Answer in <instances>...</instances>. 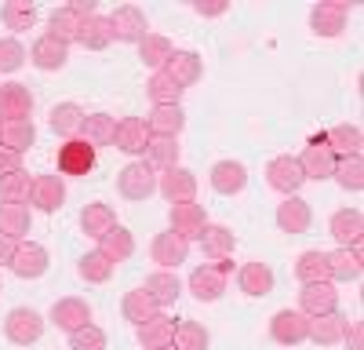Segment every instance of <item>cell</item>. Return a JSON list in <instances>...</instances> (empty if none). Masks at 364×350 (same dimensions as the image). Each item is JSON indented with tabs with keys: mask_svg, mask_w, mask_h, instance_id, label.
Instances as JSON below:
<instances>
[{
	"mask_svg": "<svg viewBox=\"0 0 364 350\" xmlns=\"http://www.w3.org/2000/svg\"><path fill=\"white\" fill-rule=\"evenodd\" d=\"M117 193L124 201H146L157 193V171L146 161H132L117 171Z\"/></svg>",
	"mask_w": 364,
	"mask_h": 350,
	"instance_id": "obj_1",
	"label": "cell"
},
{
	"mask_svg": "<svg viewBox=\"0 0 364 350\" xmlns=\"http://www.w3.org/2000/svg\"><path fill=\"white\" fill-rule=\"evenodd\" d=\"M4 336L15 343V346H29L44 336V317L33 310V307H15L8 310L4 317Z\"/></svg>",
	"mask_w": 364,
	"mask_h": 350,
	"instance_id": "obj_2",
	"label": "cell"
},
{
	"mask_svg": "<svg viewBox=\"0 0 364 350\" xmlns=\"http://www.w3.org/2000/svg\"><path fill=\"white\" fill-rule=\"evenodd\" d=\"M109 18V33H113V41H120V44H139L146 33H149V22H146V11L142 8H135V4H120L113 15H106Z\"/></svg>",
	"mask_w": 364,
	"mask_h": 350,
	"instance_id": "obj_3",
	"label": "cell"
},
{
	"mask_svg": "<svg viewBox=\"0 0 364 350\" xmlns=\"http://www.w3.org/2000/svg\"><path fill=\"white\" fill-rule=\"evenodd\" d=\"M266 183L284 197H295L302 190V183H306V175H302V168H299V157H291V154L273 157L266 164Z\"/></svg>",
	"mask_w": 364,
	"mask_h": 350,
	"instance_id": "obj_4",
	"label": "cell"
},
{
	"mask_svg": "<svg viewBox=\"0 0 364 350\" xmlns=\"http://www.w3.org/2000/svg\"><path fill=\"white\" fill-rule=\"evenodd\" d=\"M306 332H310V317L302 310H277L269 317V336H273V343H281V346L306 343Z\"/></svg>",
	"mask_w": 364,
	"mask_h": 350,
	"instance_id": "obj_5",
	"label": "cell"
},
{
	"mask_svg": "<svg viewBox=\"0 0 364 350\" xmlns=\"http://www.w3.org/2000/svg\"><path fill=\"white\" fill-rule=\"evenodd\" d=\"M168 219H171L168 230H175L182 241H200V233H204V226H208V212H204V204H197V201L171 204Z\"/></svg>",
	"mask_w": 364,
	"mask_h": 350,
	"instance_id": "obj_6",
	"label": "cell"
},
{
	"mask_svg": "<svg viewBox=\"0 0 364 350\" xmlns=\"http://www.w3.org/2000/svg\"><path fill=\"white\" fill-rule=\"evenodd\" d=\"M336 154L328 150V142H324V135H317V139H310V146L299 154V168H302V175H306V183L310 179H331V171H336Z\"/></svg>",
	"mask_w": 364,
	"mask_h": 350,
	"instance_id": "obj_7",
	"label": "cell"
},
{
	"mask_svg": "<svg viewBox=\"0 0 364 350\" xmlns=\"http://www.w3.org/2000/svg\"><path fill=\"white\" fill-rule=\"evenodd\" d=\"M58 171L63 175H87L91 168H95V146H91L87 139H66L63 146H58Z\"/></svg>",
	"mask_w": 364,
	"mask_h": 350,
	"instance_id": "obj_8",
	"label": "cell"
},
{
	"mask_svg": "<svg viewBox=\"0 0 364 350\" xmlns=\"http://www.w3.org/2000/svg\"><path fill=\"white\" fill-rule=\"evenodd\" d=\"M11 274L22 281H37L48 274V248L37 241H18L15 255H11Z\"/></svg>",
	"mask_w": 364,
	"mask_h": 350,
	"instance_id": "obj_9",
	"label": "cell"
},
{
	"mask_svg": "<svg viewBox=\"0 0 364 350\" xmlns=\"http://www.w3.org/2000/svg\"><path fill=\"white\" fill-rule=\"evenodd\" d=\"M157 190L168 204H182V201H197V175L190 168H168L164 175H157Z\"/></svg>",
	"mask_w": 364,
	"mask_h": 350,
	"instance_id": "obj_10",
	"label": "cell"
},
{
	"mask_svg": "<svg viewBox=\"0 0 364 350\" xmlns=\"http://www.w3.org/2000/svg\"><path fill=\"white\" fill-rule=\"evenodd\" d=\"M346 15H350V8L339 4V0H321V4H314V11H310V29L317 37L331 41L346 29Z\"/></svg>",
	"mask_w": 364,
	"mask_h": 350,
	"instance_id": "obj_11",
	"label": "cell"
},
{
	"mask_svg": "<svg viewBox=\"0 0 364 350\" xmlns=\"http://www.w3.org/2000/svg\"><path fill=\"white\" fill-rule=\"evenodd\" d=\"M299 310L306 314V317H317V314H331V310H339V292H336V281L302 285V292H299Z\"/></svg>",
	"mask_w": 364,
	"mask_h": 350,
	"instance_id": "obj_12",
	"label": "cell"
},
{
	"mask_svg": "<svg viewBox=\"0 0 364 350\" xmlns=\"http://www.w3.org/2000/svg\"><path fill=\"white\" fill-rule=\"evenodd\" d=\"M66 201V183L63 175H33V190H29V204L37 212H58Z\"/></svg>",
	"mask_w": 364,
	"mask_h": 350,
	"instance_id": "obj_13",
	"label": "cell"
},
{
	"mask_svg": "<svg viewBox=\"0 0 364 350\" xmlns=\"http://www.w3.org/2000/svg\"><path fill=\"white\" fill-rule=\"evenodd\" d=\"M149 255H154V262L161 270H175L178 262H186L190 255V241H182L175 230H164L154 238V245H149Z\"/></svg>",
	"mask_w": 364,
	"mask_h": 350,
	"instance_id": "obj_14",
	"label": "cell"
},
{
	"mask_svg": "<svg viewBox=\"0 0 364 350\" xmlns=\"http://www.w3.org/2000/svg\"><path fill=\"white\" fill-rule=\"evenodd\" d=\"M33 113V95L18 80L0 84V121H26Z\"/></svg>",
	"mask_w": 364,
	"mask_h": 350,
	"instance_id": "obj_15",
	"label": "cell"
},
{
	"mask_svg": "<svg viewBox=\"0 0 364 350\" xmlns=\"http://www.w3.org/2000/svg\"><path fill=\"white\" fill-rule=\"evenodd\" d=\"M211 190L223 193V197H233L248 186V168L240 164V161H215L211 164Z\"/></svg>",
	"mask_w": 364,
	"mask_h": 350,
	"instance_id": "obj_16",
	"label": "cell"
},
{
	"mask_svg": "<svg viewBox=\"0 0 364 350\" xmlns=\"http://www.w3.org/2000/svg\"><path fill=\"white\" fill-rule=\"evenodd\" d=\"M328 230H331V238L339 241V248H360V241H364V216L357 208H339L336 216H331Z\"/></svg>",
	"mask_w": 364,
	"mask_h": 350,
	"instance_id": "obj_17",
	"label": "cell"
},
{
	"mask_svg": "<svg viewBox=\"0 0 364 350\" xmlns=\"http://www.w3.org/2000/svg\"><path fill=\"white\" fill-rule=\"evenodd\" d=\"M164 73L182 88V92H186V88H193V84L204 77V58H200L197 51H171Z\"/></svg>",
	"mask_w": 364,
	"mask_h": 350,
	"instance_id": "obj_18",
	"label": "cell"
},
{
	"mask_svg": "<svg viewBox=\"0 0 364 350\" xmlns=\"http://www.w3.org/2000/svg\"><path fill=\"white\" fill-rule=\"evenodd\" d=\"M29 58H33V66L44 70V73H55V70H63L66 66V58H70V44L63 41H55V37H37L33 48H29Z\"/></svg>",
	"mask_w": 364,
	"mask_h": 350,
	"instance_id": "obj_19",
	"label": "cell"
},
{
	"mask_svg": "<svg viewBox=\"0 0 364 350\" xmlns=\"http://www.w3.org/2000/svg\"><path fill=\"white\" fill-rule=\"evenodd\" d=\"M51 321L70 336V332L91 325V307H87L84 299H77V296H66V299H58V303L51 307Z\"/></svg>",
	"mask_w": 364,
	"mask_h": 350,
	"instance_id": "obj_20",
	"label": "cell"
},
{
	"mask_svg": "<svg viewBox=\"0 0 364 350\" xmlns=\"http://www.w3.org/2000/svg\"><path fill=\"white\" fill-rule=\"evenodd\" d=\"M200 248L211 262H219V259H233V248H237V233L223 223H208L204 233H200Z\"/></svg>",
	"mask_w": 364,
	"mask_h": 350,
	"instance_id": "obj_21",
	"label": "cell"
},
{
	"mask_svg": "<svg viewBox=\"0 0 364 350\" xmlns=\"http://www.w3.org/2000/svg\"><path fill=\"white\" fill-rule=\"evenodd\" d=\"M310 223H314V212H310V204L302 201L299 193H295V197H284V201L277 204V226H281L284 233H306Z\"/></svg>",
	"mask_w": 364,
	"mask_h": 350,
	"instance_id": "obj_22",
	"label": "cell"
},
{
	"mask_svg": "<svg viewBox=\"0 0 364 350\" xmlns=\"http://www.w3.org/2000/svg\"><path fill=\"white\" fill-rule=\"evenodd\" d=\"M146 128L157 139H178V132L186 128V113L182 106H154L146 117Z\"/></svg>",
	"mask_w": 364,
	"mask_h": 350,
	"instance_id": "obj_23",
	"label": "cell"
},
{
	"mask_svg": "<svg viewBox=\"0 0 364 350\" xmlns=\"http://www.w3.org/2000/svg\"><path fill=\"white\" fill-rule=\"evenodd\" d=\"M273 281H277V277H273L269 262H262V259L245 262V267H240V274H237V285H240V292H245V296H269Z\"/></svg>",
	"mask_w": 364,
	"mask_h": 350,
	"instance_id": "obj_24",
	"label": "cell"
},
{
	"mask_svg": "<svg viewBox=\"0 0 364 350\" xmlns=\"http://www.w3.org/2000/svg\"><path fill=\"white\" fill-rule=\"evenodd\" d=\"M149 128H146V121H139V117H124V121H117V139H113V146L117 150H124V154H146V146H149Z\"/></svg>",
	"mask_w": 364,
	"mask_h": 350,
	"instance_id": "obj_25",
	"label": "cell"
},
{
	"mask_svg": "<svg viewBox=\"0 0 364 350\" xmlns=\"http://www.w3.org/2000/svg\"><path fill=\"white\" fill-rule=\"evenodd\" d=\"M346 321H350V317H343L339 310L317 314V317H310V332H306V339H314L317 346H336V343H343Z\"/></svg>",
	"mask_w": 364,
	"mask_h": 350,
	"instance_id": "obj_26",
	"label": "cell"
},
{
	"mask_svg": "<svg viewBox=\"0 0 364 350\" xmlns=\"http://www.w3.org/2000/svg\"><path fill=\"white\" fill-rule=\"evenodd\" d=\"M84 117H87V113H84L77 102H58V106H51V113H48V124H51L55 135L77 139L80 128H84Z\"/></svg>",
	"mask_w": 364,
	"mask_h": 350,
	"instance_id": "obj_27",
	"label": "cell"
},
{
	"mask_svg": "<svg viewBox=\"0 0 364 350\" xmlns=\"http://www.w3.org/2000/svg\"><path fill=\"white\" fill-rule=\"evenodd\" d=\"M186 288L193 292V296H197L200 303H215V299L223 296V292H226V277H223L215 267H197V270L190 274Z\"/></svg>",
	"mask_w": 364,
	"mask_h": 350,
	"instance_id": "obj_28",
	"label": "cell"
},
{
	"mask_svg": "<svg viewBox=\"0 0 364 350\" xmlns=\"http://www.w3.org/2000/svg\"><path fill=\"white\" fill-rule=\"evenodd\" d=\"M120 314H124V321H132V325L139 329V325H146L149 317H157L161 307L154 303V296H149L146 288H132L128 296L120 299Z\"/></svg>",
	"mask_w": 364,
	"mask_h": 350,
	"instance_id": "obj_29",
	"label": "cell"
},
{
	"mask_svg": "<svg viewBox=\"0 0 364 350\" xmlns=\"http://www.w3.org/2000/svg\"><path fill=\"white\" fill-rule=\"evenodd\" d=\"M328 270H331V281H360V274H364L360 248H336V252H328Z\"/></svg>",
	"mask_w": 364,
	"mask_h": 350,
	"instance_id": "obj_30",
	"label": "cell"
},
{
	"mask_svg": "<svg viewBox=\"0 0 364 350\" xmlns=\"http://www.w3.org/2000/svg\"><path fill=\"white\" fill-rule=\"evenodd\" d=\"M117 226V216H113V208L109 204H102V201H91V204H84V212H80V230L87 233V238H106V233Z\"/></svg>",
	"mask_w": 364,
	"mask_h": 350,
	"instance_id": "obj_31",
	"label": "cell"
},
{
	"mask_svg": "<svg viewBox=\"0 0 364 350\" xmlns=\"http://www.w3.org/2000/svg\"><path fill=\"white\" fill-rule=\"evenodd\" d=\"M135 336H139V343H142L146 350L171 346V343H175V321H171V317H164V314H157V317H149L146 325H139V329H135Z\"/></svg>",
	"mask_w": 364,
	"mask_h": 350,
	"instance_id": "obj_32",
	"label": "cell"
},
{
	"mask_svg": "<svg viewBox=\"0 0 364 350\" xmlns=\"http://www.w3.org/2000/svg\"><path fill=\"white\" fill-rule=\"evenodd\" d=\"M295 277L299 285H317V281H331V270H328V252L321 248H310L295 259Z\"/></svg>",
	"mask_w": 364,
	"mask_h": 350,
	"instance_id": "obj_33",
	"label": "cell"
},
{
	"mask_svg": "<svg viewBox=\"0 0 364 350\" xmlns=\"http://www.w3.org/2000/svg\"><path fill=\"white\" fill-rule=\"evenodd\" d=\"M324 142H328V150L336 154V157H360L364 135H360L357 124H336V128L324 135Z\"/></svg>",
	"mask_w": 364,
	"mask_h": 350,
	"instance_id": "obj_34",
	"label": "cell"
},
{
	"mask_svg": "<svg viewBox=\"0 0 364 350\" xmlns=\"http://www.w3.org/2000/svg\"><path fill=\"white\" fill-rule=\"evenodd\" d=\"M33 142H37V128L29 117L26 121H0V146H8L15 154H26Z\"/></svg>",
	"mask_w": 364,
	"mask_h": 350,
	"instance_id": "obj_35",
	"label": "cell"
},
{
	"mask_svg": "<svg viewBox=\"0 0 364 350\" xmlns=\"http://www.w3.org/2000/svg\"><path fill=\"white\" fill-rule=\"evenodd\" d=\"M142 288L149 292V296H154L157 307H171V303L182 296V281L175 277V270H157V274H149Z\"/></svg>",
	"mask_w": 364,
	"mask_h": 350,
	"instance_id": "obj_36",
	"label": "cell"
},
{
	"mask_svg": "<svg viewBox=\"0 0 364 350\" xmlns=\"http://www.w3.org/2000/svg\"><path fill=\"white\" fill-rule=\"evenodd\" d=\"M80 139H87L91 146H113V139H117V117H109V113H87L84 117V128H80Z\"/></svg>",
	"mask_w": 364,
	"mask_h": 350,
	"instance_id": "obj_37",
	"label": "cell"
},
{
	"mask_svg": "<svg viewBox=\"0 0 364 350\" xmlns=\"http://www.w3.org/2000/svg\"><path fill=\"white\" fill-rule=\"evenodd\" d=\"M99 252L109 259V262H124L135 255V238L128 226H113L106 238H99Z\"/></svg>",
	"mask_w": 364,
	"mask_h": 350,
	"instance_id": "obj_38",
	"label": "cell"
},
{
	"mask_svg": "<svg viewBox=\"0 0 364 350\" xmlns=\"http://www.w3.org/2000/svg\"><path fill=\"white\" fill-rule=\"evenodd\" d=\"M29 190H33V175L26 168L0 175V204H29Z\"/></svg>",
	"mask_w": 364,
	"mask_h": 350,
	"instance_id": "obj_39",
	"label": "cell"
},
{
	"mask_svg": "<svg viewBox=\"0 0 364 350\" xmlns=\"http://www.w3.org/2000/svg\"><path fill=\"white\" fill-rule=\"evenodd\" d=\"M80 26H84V18H80L73 8H58V11H51V18H48V37L63 41V44H77Z\"/></svg>",
	"mask_w": 364,
	"mask_h": 350,
	"instance_id": "obj_40",
	"label": "cell"
},
{
	"mask_svg": "<svg viewBox=\"0 0 364 350\" xmlns=\"http://www.w3.org/2000/svg\"><path fill=\"white\" fill-rule=\"evenodd\" d=\"M77 44H80V48H87V51H106V48L113 44V33H109V18H106V15H91V18H84Z\"/></svg>",
	"mask_w": 364,
	"mask_h": 350,
	"instance_id": "obj_41",
	"label": "cell"
},
{
	"mask_svg": "<svg viewBox=\"0 0 364 350\" xmlns=\"http://www.w3.org/2000/svg\"><path fill=\"white\" fill-rule=\"evenodd\" d=\"M29 223H33V216H29L26 204H0V233H4V238L26 241Z\"/></svg>",
	"mask_w": 364,
	"mask_h": 350,
	"instance_id": "obj_42",
	"label": "cell"
},
{
	"mask_svg": "<svg viewBox=\"0 0 364 350\" xmlns=\"http://www.w3.org/2000/svg\"><path fill=\"white\" fill-rule=\"evenodd\" d=\"M0 18H4L8 29H15V33H26V29H33L41 11L37 4H29V0H8L4 8H0Z\"/></svg>",
	"mask_w": 364,
	"mask_h": 350,
	"instance_id": "obj_43",
	"label": "cell"
},
{
	"mask_svg": "<svg viewBox=\"0 0 364 350\" xmlns=\"http://www.w3.org/2000/svg\"><path fill=\"white\" fill-rule=\"evenodd\" d=\"M178 154H182V146H178V139H149V146H146V164L149 168H161V171H168V168H178Z\"/></svg>",
	"mask_w": 364,
	"mask_h": 350,
	"instance_id": "obj_44",
	"label": "cell"
},
{
	"mask_svg": "<svg viewBox=\"0 0 364 350\" xmlns=\"http://www.w3.org/2000/svg\"><path fill=\"white\" fill-rule=\"evenodd\" d=\"M171 41L168 37H161V33H146L142 41H139V58H142V63L149 66V70H164L168 66V58H171Z\"/></svg>",
	"mask_w": 364,
	"mask_h": 350,
	"instance_id": "obj_45",
	"label": "cell"
},
{
	"mask_svg": "<svg viewBox=\"0 0 364 350\" xmlns=\"http://www.w3.org/2000/svg\"><path fill=\"white\" fill-rule=\"evenodd\" d=\"M146 95H149V102H154V106H178L182 88L164 70H157V73H149V80H146Z\"/></svg>",
	"mask_w": 364,
	"mask_h": 350,
	"instance_id": "obj_46",
	"label": "cell"
},
{
	"mask_svg": "<svg viewBox=\"0 0 364 350\" xmlns=\"http://www.w3.org/2000/svg\"><path fill=\"white\" fill-rule=\"evenodd\" d=\"M77 274L87 281V285H106L109 277H113V262L95 248V252H87V255H80V262H77Z\"/></svg>",
	"mask_w": 364,
	"mask_h": 350,
	"instance_id": "obj_47",
	"label": "cell"
},
{
	"mask_svg": "<svg viewBox=\"0 0 364 350\" xmlns=\"http://www.w3.org/2000/svg\"><path fill=\"white\" fill-rule=\"evenodd\" d=\"M331 179H336L343 190H350V193H360L364 190V161L360 157H339Z\"/></svg>",
	"mask_w": 364,
	"mask_h": 350,
	"instance_id": "obj_48",
	"label": "cell"
},
{
	"mask_svg": "<svg viewBox=\"0 0 364 350\" xmlns=\"http://www.w3.org/2000/svg\"><path fill=\"white\" fill-rule=\"evenodd\" d=\"M211 336L200 321H178L175 325V350H208Z\"/></svg>",
	"mask_w": 364,
	"mask_h": 350,
	"instance_id": "obj_49",
	"label": "cell"
},
{
	"mask_svg": "<svg viewBox=\"0 0 364 350\" xmlns=\"http://www.w3.org/2000/svg\"><path fill=\"white\" fill-rule=\"evenodd\" d=\"M70 350H106V332L91 321V325L70 332Z\"/></svg>",
	"mask_w": 364,
	"mask_h": 350,
	"instance_id": "obj_50",
	"label": "cell"
},
{
	"mask_svg": "<svg viewBox=\"0 0 364 350\" xmlns=\"http://www.w3.org/2000/svg\"><path fill=\"white\" fill-rule=\"evenodd\" d=\"M26 63V48L18 37H4L0 41V73H15Z\"/></svg>",
	"mask_w": 364,
	"mask_h": 350,
	"instance_id": "obj_51",
	"label": "cell"
},
{
	"mask_svg": "<svg viewBox=\"0 0 364 350\" xmlns=\"http://www.w3.org/2000/svg\"><path fill=\"white\" fill-rule=\"evenodd\" d=\"M343 339H346V346H350V350H364V325H360V321H346Z\"/></svg>",
	"mask_w": 364,
	"mask_h": 350,
	"instance_id": "obj_52",
	"label": "cell"
},
{
	"mask_svg": "<svg viewBox=\"0 0 364 350\" xmlns=\"http://www.w3.org/2000/svg\"><path fill=\"white\" fill-rule=\"evenodd\" d=\"M22 168V154L8 150V146H0V175H8V171H18Z\"/></svg>",
	"mask_w": 364,
	"mask_h": 350,
	"instance_id": "obj_53",
	"label": "cell"
},
{
	"mask_svg": "<svg viewBox=\"0 0 364 350\" xmlns=\"http://www.w3.org/2000/svg\"><path fill=\"white\" fill-rule=\"evenodd\" d=\"M226 8L230 4H223V0H219V4H204V0H197V4H193V11L200 18H219V15H226Z\"/></svg>",
	"mask_w": 364,
	"mask_h": 350,
	"instance_id": "obj_54",
	"label": "cell"
},
{
	"mask_svg": "<svg viewBox=\"0 0 364 350\" xmlns=\"http://www.w3.org/2000/svg\"><path fill=\"white\" fill-rule=\"evenodd\" d=\"M15 248H18V241H11V238H4V233H0V267H11Z\"/></svg>",
	"mask_w": 364,
	"mask_h": 350,
	"instance_id": "obj_55",
	"label": "cell"
},
{
	"mask_svg": "<svg viewBox=\"0 0 364 350\" xmlns=\"http://www.w3.org/2000/svg\"><path fill=\"white\" fill-rule=\"evenodd\" d=\"M80 18H91V15H95V0H73V4H70Z\"/></svg>",
	"mask_w": 364,
	"mask_h": 350,
	"instance_id": "obj_56",
	"label": "cell"
},
{
	"mask_svg": "<svg viewBox=\"0 0 364 350\" xmlns=\"http://www.w3.org/2000/svg\"><path fill=\"white\" fill-rule=\"evenodd\" d=\"M215 270H219V274H223V277H226V274H230V270H233V262H230V259H219V262H215Z\"/></svg>",
	"mask_w": 364,
	"mask_h": 350,
	"instance_id": "obj_57",
	"label": "cell"
},
{
	"mask_svg": "<svg viewBox=\"0 0 364 350\" xmlns=\"http://www.w3.org/2000/svg\"><path fill=\"white\" fill-rule=\"evenodd\" d=\"M161 350H175V343H171V346H161Z\"/></svg>",
	"mask_w": 364,
	"mask_h": 350,
	"instance_id": "obj_58",
	"label": "cell"
}]
</instances>
